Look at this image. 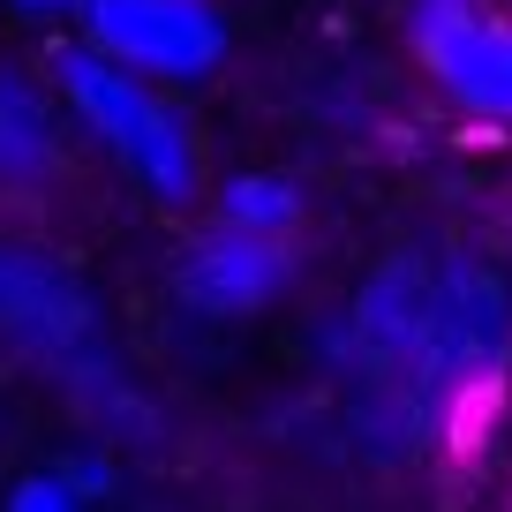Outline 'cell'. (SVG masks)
Instances as JSON below:
<instances>
[{"label":"cell","mask_w":512,"mask_h":512,"mask_svg":"<svg viewBox=\"0 0 512 512\" xmlns=\"http://www.w3.org/2000/svg\"><path fill=\"white\" fill-rule=\"evenodd\" d=\"M512 362V294L460 249L392 256L339 324V377L354 407L400 445L460 430Z\"/></svg>","instance_id":"obj_1"},{"label":"cell","mask_w":512,"mask_h":512,"mask_svg":"<svg viewBox=\"0 0 512 512\" xmlns=\"http://www.w3.org/2000/svg\"><path fill=\"white\" fill-rule=\"evenodd\" d=\"M0 347H16L31 369H46L61 392H76L83 415L136 422V392L121 384L113 339L98 324V302L61 256L0 241Z\"/></svg>","instance_id":"obj_2"},{"label":"cell","mask_w":512,"mask_h":512,"mask_svg":"<svg viewBox=\"0 0 512 512\" xmlns=\"http://www.w3.org/2000/svg\"><path fill=\"white\" fill-rule=\"evenodd\" d=\"M61 106L76 113V128L144 196H159V204H189V196L204 189L196 128H189V113L166 98V83H151V76H136V68L106 61V53L76 46L61 61Z\"/></svg>","instance_id":"obj_3"},{"label":"cell","mask_w":512,"mask_h":512,"mask_svg":"<svg viewBox=\"0 0 512 512\" xmlns=\"http://www.w3.org/2000/svg\"><path fill=\"white\" fill-rule=\"evenodd\" d=\"M415 61L445 106L467 121L512 128V8L490 0H422L415 8Z\"/></svg>","instance_id":"obj_4"},{"label":"cell","mask_w":512,"mask_h":512,"mask_svg":"<svg viewBox=\"0 0 512 512\" xmlns=\"http://www.w3.org/2000/svg\"><path fill=\"white\" fill-rule=\"evenodd\" d=\"M91 53L136 68L151 83H204L226 61V16L211 0H83Z\"/></svg>","instance_id":"obj_5"},{"label":"cell","mask_w":512,"mask_h":512,"mask_svg":"<svg viewBox=\"0 0 512 512\" xmlns=\"http://www.w3.org/2000/svg\"><path fill=\"white\" fill-rule=\"evenodd\" d=\"M294 279V241L287 234H241V226H204L174 272V294L211 324H241L272 309Z\"/></svg>","instance_id":"obj_6"},{"label":"cell","mask_w":512,"mask_h":512,"mask_svg":"<svg viewBox=\"0 0 512 512\" xmlns=\"http://www.w3.org/2000/svg\"><path fill=\"white\" fill-rule=\"evenodd\" d=\"M61 181V113L31 76H0V189H46Z\"/></svg>","instance_id":"obj_7"},{"label":"cell","mask_w":512,"mask_h":512,"mask_svg":"<svg viewBox=\"0 0 512 512\" xmlns=\"http://www.w3.org/2000/svg\"><path fill=\"white\" fill-rule=\"evenodd\" d=\"M302 211H309V196H302V181H287V174H272V166H249V174H234L219 189V219L226 226H241V234H302Z\"/></svg>","instance_id":"obj_8"},{"label":"cell","mask_w":512,"mask_h":512,"mask_svg":"<svg viewBox=\"0 0 512 512\" xmlns=\"http://www.w3.org/2000/svg\"><path fill=\"white\" fill-rule=\"evenodd\" d=\"M0 512H83V497L68 490L61 475H23L16 490H8V505Z\"/></svg>","instance_id":"obj_9"},{"label":"cell","mask_w":512,"mask_h":512,"mask_svg":"<svg viewBox=\"0 0 512 512\" xmlns=\"http://www.w3.org/2000/svg\"><path fill=\"white\" fill-rule=\"evenodd\" d=\"M53 475H61L76 497H106V490H113V467L91 460V452H83V460H68V467H53Z\"/></svg>","instance_id":"obj_10"},{"label":"cell","mask_w":512,"mask_h":512,"mask_svg":"<svg viewBox=\"0 0 512 512\" xmlns=\"http://www.w3.org/2000/svg\"><path fill=\"white\" fill-rule=\"evenodd\" d=\"M8 8H23V16H83V0H8Z\"/></svg>","instance_id":"obj_11"},{"label":"cell","mask_w":512,"mask_h":512,"mask_svg":"<svg viewBox=\"0 0 512 512\" xmlns=\"http://www.w3.org/2000/svg\"><path fill=\"white\" fill-rule=\"evenodd\" d=\"M497 8H512V0H497Z\"/></svg>","instance_id":"obj_12"}]
</instances>
